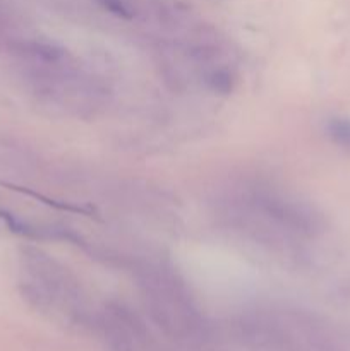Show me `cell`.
I'll use <instances>...</instances> for the list:
<instances>
[{
  "instance_id": "obj_1",
  "label": "cell",
  "mask_w": 350,
  "mask_h": 351,
  "mask_svg": "<svg viewBox=\"0 0 350 351\" xmlns=\"http://www.w3.org/2000/svg\"><path fill=\"white\" fill-rule=\"evenodd\" d=\"M144 302L154 324L185 348L201 350L209 341V328L185 285L167 269H148L141 281Z\"/></svg>"
},
{
  "instance_id": "obj_2",
  "label": "cell",
  "mask_w": 350,
  "mask_h": 351,
  "mask_svg": "<svg viewBox=\"0 0 350 351\" xmlns=\"http://www.w3.org/2000/svg\"><path fill=\"white\" fill-rule=\"evenodd\" d=\"M21 259L27 274V281H24L21 291L34 308L69 324L88 322L78 285L60 264L31 247L23 249Z\"/></svg>"
},
{
  "instance_id": "obj_3",
  "label": "cell",
  "mask_w": 350,
  "mask_h": 351,
  "mask_svg": "<svg viewBox=\"0 0 350 351\" xmlns=\"http://www.w3.org/2000/svg\"><path fill=\"white\" fill-rule=\"evenodd\" d=\"M96 326L110 351H161V346L143 321L124 307H108Z\"/></svg>"
},
{
  "instance_id": "obj_4",
  "label": "cell",
  "mask_w": 350,
  "mask_h": 351,
  "mask_svg": "<svg viewBox=\"0 0 350 351\" xmlns=\"http://www.w3.org/2000/svg\"><path fill=\"white\" fill-rule=\"evenodd\" d=\"M326 132L333 143L350 149V119H331L326 125Z\"/></svg>"
},
{
  "instance_id": "obj_5",
  "label": "cell",
  "mask_w": 350,
  "mask_h": 351,
  "mask_svg": "<svg viewBox=\"0 0 350 351\" xmlns=\"http://www.w3.org/2000/svg\"><path fill=\"white\" fill-rule=\"evenodd\" d=\"M95 2L106 12L113 14L120 19H132L136 16V9L130 0H95Z\"/></svg>"
}]
</instances>
